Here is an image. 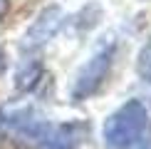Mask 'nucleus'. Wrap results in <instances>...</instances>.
I'll return each instance as SVG.
<instances>
[{"instance_id":"obj_1","label":"nucleus","mask_w":151,"mask_h":149,"mask_svg":"<svg viewBox=\"0 0 151 149\" xmlns=\"http://www.w3.org/2000/svg\"><path fill=\"white\" fill-rule=\"evenodd\" d=\"M146 107L136 99L119 107L104 122V142L111 149H131L146 129Z\"/></svg>"},{"instance_id":"obj_6","label":"nucleus","mask_w":151,"mask_h":149,"mask_svg":"<svg viewBox=\"0 0 151 149\" xmlns=\"http://www.w3.org/2000/svg\"><path fill=\"white\" fill-rule=\"evenodd\" d=\"M139 72H141V77H146V80H151V47H149V50H144V52H141V62H139Z\"/></svg>"},{"instance_id":"obj_2","label":"nucleus","mask_w":151,"mask_h":149,"mask_svg":"<svg viewBox=\"0 0 151 149\" xmlns=\"http://www.w3.org/2000/svg\"><path fill=\"white\" fill-rule=\"evenodd\" d=\"M111 60H114V45H104V47L79 70L77 80H74L72 97H74V99H87V97H92L94 92L104 85L106 74H109V67H111Z\"/></svg>"},{"instance_id":"obj_5","label":"nucleus","mask_w":151,"mask_h":149,"mask_svg":"<svg viewBox=\"0 0 151 149\" xmlns=\"http://www.w3.org/2000/svg\"><path fill=\"white\" fill-rule=\"evenodd\" d=\"M42 77V65L37 60H27L17 67V74H15V87L20 92H30L32 87L37 85V80Z\"/></svg>"},{"instance_id":"obj_7","label":"nucleus","mask_w":151,"mask_h":149,"mask_svg":"<svg viewBox=\"0 0 151 149\" xmlns=\"http://www.w3.org/2000/svg\"><path fill=\"white\" fill-rule=\"evenodd\" d=\"M8 10H10V0H0V20L8 15Z\"/></svg>"},{"instance_id":"obj_8","label":"nucleus","mask_w":151,"mask_h":149,"mask_svg":"<svg viewBox=\"0 0 151 149\" xmlns=\"http://www.w3.org/2000/svg\"><path fill=\"white\" fill-rule=\"evenodd\" d=\"M5 72V52H3V47H0V74Z\"/></svg>"},{"instance_id":"obj_4","label":"nucleus","mask_w":151,"mask_h":149,"mask_svg":"<svg viewBox=\"0 0 151 149\" xmlns=\"http://www.w3.org/2000/svg\"><path fill=\"white\" fill-rule=\"evenodd\" d=\"M84 132V124H47L40 144L45 149H74L82 142Z\"/></svg>"},{"instance_id":"obj_3","label":"nucleus","mask_w":151,"mask_h":149,"mask_svg":"<svg viewBox=\"0 0 151 149\" xmlns=\"http://www.w3.org/2000/svg\"><path fill=\"white\" fill-rule=\"evenodd\" d=\"M62 20H65V15H62V10L57 8V5H50L47 10H42L40 17L35 20V25L25 33L22 47H25V50H35V47L45 45L47 40H52L55 33L60 30Z\"/></svg>"},{"instance_id":"obj_9","label":"nucleus","mask_w":151,"mask_h":149,"mask_svg":"<svg viewBox=\"0 0 151 149\" xmlns=\"http://www.w3.org/2000/svg\"><path fill=\"white\" fill-rule=\"evenodd\" d=\"M141 149H151V137H149L146 142H144V147H141Z\"/></svg>"}]
</instances>
